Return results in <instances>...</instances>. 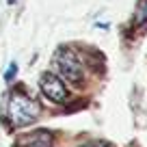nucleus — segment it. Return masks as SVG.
<instances>
[{
	"label": "nucleus",
	"mask_w": 147,
	"mask_h": 147,
	"mask_svg": "<svg viewBox=\"0 0 147 147\" xmlns=\"http://www.w3.org/2000/svg\"><path fill=\"white\" fill-rule=\"evenodd\" d=\"M41 115V106L37 104L32 97H28L26 93H13L9 97V106H7V117H9L11 125L22 128L32 121L39 119Z\"/></svg>",
	"instance_id": "nucleus-1"
},
{
	"label": "nucleus",
	"mask_w": 147,
	"mask_h": 147,
	"mask_svg": "<svg viewBox=\"0 0 147 147\" xmlns=\"http://www.w3.org/2000/svg\"><path fill=\"white\" fill-rule=\"evenodd\" d=\"M39 89H41V93L50 102H54V104H65L67 97H69L65 82L52 71H43L41 74V78H39Z\"/></svg>",
	"instance_id": "nucleus-3"
},
{
	"label": "nucleus",
	"mask_w": 147,
	"mask_h": 147,
	"mask_svg": "<svg viewBox=\"0 0 147 147\" xmlns=\"http://www.w3.org/2000/svg\"><path fill=\"white\" fill-rule=\"evenodd\" d=\"M15 76H18V63H11L5 71V82H13Z\"/></svg>",
	"instance_id": "nucleus-6"
},
{
	"label": "nucleus",
	"mask_w": 147,
	"mask_h": 147,
	"mask_svg": "<svg viewBox=\"0 0 147 147\" xmlns=\"http://www.w3.org/2000/svg\"><path fill=\"white\" fill-rule=\"evenodd\" d=\"M84 147H104V145H84Z\"/></svg>",
	"instance_id": "nucleus-7"
},
{
	"label": "nucleus",
	"mask_w": 147,
	"mask_h": 147,
	"mask_svg": "<svg viewBox=\"0 0 147 147\" xmlns=\"http://www.w3.org/2000/svg\"><path fill=\"white\" fill-rule=\"evenodd\" d=\"M134 24H136V26L147 24V0H138V5H136V15H134Z\"/></svg>",
	"instance_id": "nucleus-5"
},
{
	"label": "nucleus",
	"mask_w": 147,
	"mask_h": 147,
	"mask_svg": "<svg viewBox=\"0 0 147 147\" xmlns=\"http://www.w3.org/2000/svg\"><path fill=\"white\" fill-rule=\"evenodd\" d=\"M52 65H54V71L59 74L61 80H67L71 84H82V78H84L82 63H80L78 56L74 54V50L59 48L54 52V56H52Z\"/></svg>",
	"instance_id": "nucleus-2"
},
{
	"label": "nucleus",
	"mask_w": 147,
	"mask_h": 147,
	"mask_svg": "<svg viewBox=\"0 0 147 147\" xmlns=\"http://www.w3.org/2000/svg\"><path fill=\"white\" fill-rule=\"evenodd\" d=\"M18 147H52V134L48 130H35L18 138Z\"/></svg>",
	"instance_id": "nucleus-4"
}]
</instances>
